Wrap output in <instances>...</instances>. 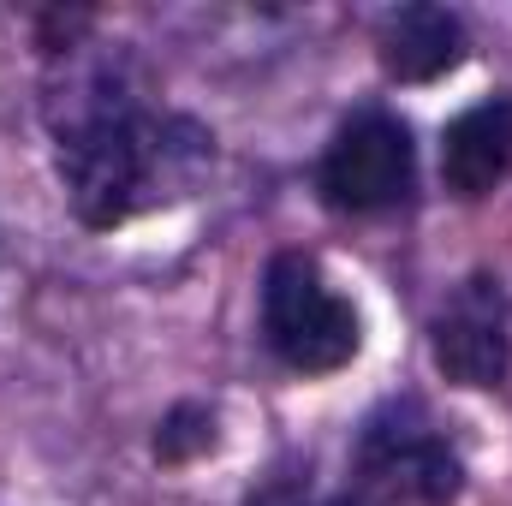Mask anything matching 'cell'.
Segmentation results:
<instances>
[{
    "label": "cell",
    "mask_w": 512,
    "mask_h": 506,
    "mask_svg": "<svg viewBox=\"0 0 512 506\" xmlns=\"http://www.w3.org/2000/svg\"><path fill=\"white\" fill-rule=\"evenodd\" d=\"M465 60V24L447 6H399L382 24V66L405 84H429Z\"/></svg>",
    "instance_id": "7"
},
{
    "label": "cell",
    "mask_w": 512,
    "mask_h": 506,
    "mask_svg": "<svg viewBox=\"0 0 512 506\" xmlns=\"http://www.w3.org/2000/svg\"><path fill=\"white\" fill-rule=\"evenodd\" d=\"M48 131L66 203L84 227H126L167 209L215 167V137L173 108H155L143 66L102 42L54 48Z\"/></svg>",
    "instance_id": "1"
},
{
    "label": "cell",
    "mask_w": 512,
    "mask_h": 506,
    "mask_svg": "<svg viewBox=\"0 0 512 506\" xmlns=\"http://www.w3.org/2000/svg\"><path fill=\"white\" fill-rule=\"evenodd\" d=\"M322 506H364V501H322Z\"/></svg>",
    "instance_id": "9"
},
{
    "label": "cell",
    "mask_w": 512,
    "mask_h": 506,
    "mask_svg": "<svg viewBox=\"0 0 512 506\" xmlns=\"http://www.w3.org/2000/svg\"><path fill=\"white\" fill-rule=\"evenodd\" d=\"M352 471H358V489L382 506H447L465 483L453 441L417 399H387L364 423Z\"/></svg>",
    "instance_id": "3"
},
{
    "label": "cell",
    "mask_w": 512,
    "mask_h": 506,
    "mask_svg": "<svg viewBox=\"0 0 512 506\" xmlns=\"http://www.w3.org/2000/svg\"><path fill=\"white\" fill-rule=\"evenodd\" d=\"M512 167V96H489L477 108H465L447 137H441V179L453 197L477 203L489 197Z\"/></svg>",
    "instance_id": "6"
},
{
    "label": "cell",
    "mask_w": 512,
    "mask_h": 506,
    "mask_svg": "<svg viewBox=\"0 0 512 506\" xmlns=\"http://www.w3.org/2000/svg\"><path fill=\"white\" fill-rule=\"evenodd\" d=\"M209 441H215V417L197 411V405H179V411L161 423L155 453H161V459H185V453H197V447H209Z\"/></svg>",
    "instance_id": "8"
},
{
    "label": "cell",
    "mask_w": 512,
    "mask_h": 506,
    "mask_svg": "<svg viewBox=\"0 0 512 506\" xmlns=\"http://www.w3.org/2000/svg\"><path fill=\"white\" fill-rule=\"evenodd\" d=\"M262 334H268L274 358L298 376H328V370L352 364L358 346H364L358 310L334 292L322 262L304 251H286L268 262V274H262Z\"/></svg>",
    "instance_id": "2"
},
{
    "label": "cell",
    "mask_w": 512,
    "mask_h": 506,
    "mask_svg": "<svg viewBox=\"0 0 512 506\" xmlns=\"http://www.w3.org/2000/svg\"><path fill=\"white\" fill-rule=\"evenodd\" d=\"M435 364L459 387H501L512 364V304L495 274H471L435 316Z\"/></svg>",
    "instance_id": "5"
},
{
    "label": "cell",
    "mask_w": 512,
    "mask_h": 506,
    "mask_svg": "<svg viewBox=\"0 0 512 506\" xmlns=\"http://www.w3.org/2000/svg\"><path fill=\"white\" fill-rule=\"evenodd\" d=\"M411 179H417L411 131H405V120H393L382 108L352 114L322 155V191H328L334 209H352V215H376V209L405 203Z\"/></svg>",
    "instance_id": "4"
}]
</instances>
